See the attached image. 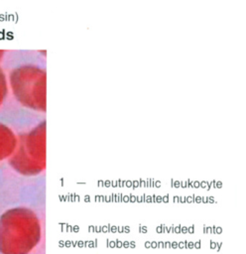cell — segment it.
Wrapping results in <instances>:
<instances>
[{"mask_svg": "<svg viewBox=\"0 0 246 254\" xmlns=\"http://www.w3.org/2000/svg\"><path fill=\"white\" fill-rule=\"evenodd\" d=\"M3 55H4V52L0 50V63L2 62V59H3Z\"/></svg>", "mask_w": 246, "mask_h": 254, "instance_id": "1", "label": "cell"}]
</instances>
